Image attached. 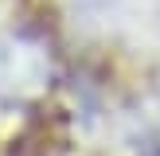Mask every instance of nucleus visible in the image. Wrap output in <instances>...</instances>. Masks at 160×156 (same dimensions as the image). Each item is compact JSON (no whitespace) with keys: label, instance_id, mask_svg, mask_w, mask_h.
Segmentation results:
<instances>
[{"label":"nucleus","instance_id":"2","mask_svg":"<svg viewBox=\"0 0 160 156\" xmlns=\"http://www.w3.org/2000/svg\"><path fill=\"white\" fill-rule=\"evenodd\" d=\"M70 8H74L78 16H86V20H106V16L117 12V4L121 0H67Z\"/></svg>","mask_w":160,"mask_h":156},{"label":"nucleus","instance_id":"1","mask_svg":"<svg viewBox=\"0 0 160 156\" xmlns=\"http://www.w3.org/2000/svg\"><path fill=\"white\" fill-rule=\"evenodd\" d=\"M59 78L51 43L31 31H4L0 35V101H39Z\"/></svg>","mask_w":160,"mask_h":156}]
</instances>
